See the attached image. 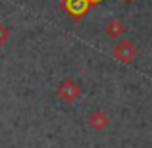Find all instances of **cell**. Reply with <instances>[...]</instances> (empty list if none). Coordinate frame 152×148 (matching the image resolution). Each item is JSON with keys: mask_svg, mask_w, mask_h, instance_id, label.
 <instances>
[{"mask_svg": "<svg viewBox=\"0 0 152 148\" xmlns=\"http://www.w3.org/2000/svg\"><path fill=\"white\" fill-rule=\"evenodd\" d=\"M113 55L124 62V64H131L132 61H136L138 57V46L131 41V39H122L120 43H116V46L113 48Z\"/></svg>", "mask_w": 152, "mask_h": 148, "instance_id": "6da1fadb", "label": "cell"}, {"mask_svg": "<svg viewBox=\"0 0 152 148\" xmlns=\"http://www.w3.org/2000/svg\"><path fill=\"white\" fill-rule=\"evenodd\" d=\"M81 93H83L81 86L75 82L73 79H66V81H63V82L59 84V88H57V95H59V98H61L63 102H66V104H73L75 100L81 96Z\"/></svg>", "mask_w": 152, "mask_h": 148, "instance_id": "7a4b0ae2", "label": "cell"}, {"mask_svg": "<svg viewBox=\"0 0 152 148\" xmlns=\"http://www.w3.org/2000/svg\"><path fill=\"white\" fill-rule=\"evenodd\" d=\"M88 125L93 128V130H104L107 125H109V116L104 112V111H93L88 114Z\"/></svg>", "mask_w": 152, "mask_h": 148, "instance_id": "3957f363", "label": "cell"}, {"mask_svg": "<svg viewBox=\"0 0 152 148\" xmlns=\"http://www.w3.org/2000/svg\"><path fill=\"white\" fill-rule=\"evenodd\" d=\"M106 34H107L111 39H120V38L125 34V25H124L120 20L113 18V20H109V22L106 23Z\"/></svg>", "mask_w": 152, "mask_h": 148, "instance_id": "277c9868", "label": "cell"}, {"mask_svg": "<svg viewBox=\"0 0 152 148\" xmlns=\"http://www.w3.org/2000/svg\"><path fill=\"white\" fill-rule=\"evenodd\" d=\"M64 7L72 15H83L88 7V2L86 0H64Z\"/></svg>", "mask_w": 152, "mask_h": 148, "instance_id": "5b68a950", "label": "cell"}, {"mask_svg": "<svg viewBox=\"0 0 152 148\" xmlns=\"http://www.w3.org/2000/svg\"><path fill=\"white\" fill-rule=\"evenodd\" d=\"M9 36H11V30H9V27H7V25H4V23H0V46L7 43Z\"/></svg>", "mask_w": 152, "mask_h": 148, "instance_id": "8992f818", "label": "cell"}, {"mask_svg": "<svg viewBox=\"0 0 152 148\" xmlns=\"http://www.w3.org/2000/svg\"><path fill=\"white\" fill-rule=\"evenodd\" d=\"M86 2H88V4H99L100 0H86Z\"/></svg>", "mask_w": 152, "mask_h": 148, "instance_id": "52a82bcc", "label": "cell"}, {"mask_svg": "<svg viewBox=\"0 0 152 148\" xmlns=\"http://www.w3.org/2000/svg\"><path fill=\"white\" fill-rule=\"evenodd\" d=\"M125 2H129V4H132V2H136V0H125Z\"/></svg>", "mask_w": 152, "mask_h": 148, "instance_id": "ba28073f", "label": "cell"}]
</instances>
